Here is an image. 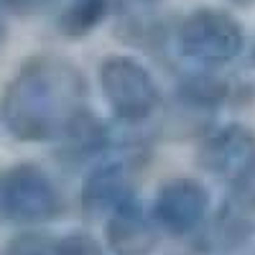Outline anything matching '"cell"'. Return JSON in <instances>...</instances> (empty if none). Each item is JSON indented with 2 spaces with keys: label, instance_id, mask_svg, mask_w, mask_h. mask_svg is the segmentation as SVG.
Segmentation results:
<instances>
[{
  "label": "cell",
  "instance_id": "cell-4",
  "mask_svg": "<svg viewBox=\"0 0 255 255\" xmlns=\"http://www.w3.org/2000/svg\"><path fill=\"white\" fill-rule=\"evenodd\" d=\"M100 82L113 110L128 120L145 118L158 102L156 82L133 59H108L100 69Z\"/></svg>",
  "mask_w": 255,
  "mask_h": 255
},
{
  "label": "cell",
  "instance_id": "cell-7",
  "mask_svg": "<svg viewBox=\"0 0 255 255\" xmlns=\"http://www.w3.org/2000/svg\"><path fill=\"white\" fill-rule=\"evenodd\" d=\"M108 243L118 255H148L156 248V230L143 215L123 209L108 225Z\"/></svg>",
  "mask_w": 255,
  "mask_h": 255
},
{
  "label": "cell",
  "instance_id": "cell-11",
  "mask_svg": "<svg viewBox=\"0 0 255 255\" xmlns=\"http://www.w3.org/2000/svg\"><path fill=\"white\" fill-rule=\"evenodd\" d=\"M189 97H194L199 102H215V100H222L225 95V84L217 82V79H194V82H189V87H186Z\"/></svg>",
  "mask_w": 255,
  "mask_h": 255
},
{
  "label": "cell",
  "instance_id": "cell-10",
  "mask_svg": "<svg viewBox=\"0 0 255 255\" xmlns=\"http://www.w3.org/2000/svg\"><path fill=\"white\" fill-rule=\"evenodd\" d=\"M56 255H102V250L90 235H69L56 243Z\"/></svg>",
  "mask_w": 255,
  "mask_h": 255
},
{
  "label": "cell",
  "instance_id": "cell-8",
  "mask_svg": "<svg viewBox=\"0 0 255 255\" xmlns=\"http://www.w3.org/2000/svg\"><path fill=\"white\" fill-rule=\"evenodd\" d=\"M105 10H108V0H72L59 18V28H64L69 36H84L105 18Z\"/></svg>",
  "mask_w": 255,
  "mask_h": 255
},
{
  "label": "cell",
  "instance_id": "cell-2",
  "mask_svg": "<svg viewBox=\"0 0 255 255\" xmlns=\"http://www.w3.org/2000/svg\"><path fill=\"white\" fill-rule=\"evenodd\" d=\"M61 209L54 184L33 166H13L0 174V220L44 222Z\"/></svg>",
  "mask_w": 255,
  "mask_h": 255
},
{
  "label": "cell",
  "instance_id": "cell-14",
  "mask_svg": "<svg viewBox=\"0 0 255 255\" xmlns=\"http://www.w3.org/2000/svg\"><path fill=\"white\" fill-rule=\"evenodd\" d=\"M232 3H238V5H245V3H250V0H232Z\"/></svg>",
  "mask_w": 255,
  "mask_h": 255
},
{
  "label": "cell",
  "instance_id": "cell-9",
  "mask_svg": "<svg viewBox=\"0 0 255 255\" xmlns=\"http://www.w3.org/2000/svg\"><path fill=\"white\" fill-rule=\"evenodd\" d=\"M3 255H56V243L46 235H20L15 238Z\"/></svg>",
  "mask_w": 255,
  "mask_h": 255
},
{
  "label": "cell",
  "instance_id": "cell-13",
  "mask_svg": "<svg viewBox=\"0 0 255 255\" xmlns=\"http://www.w3.org/2000/svg\"><path fill=\"white\" fill-rule=\"evenodd\" d=\"M5 44V20H3V15H0V46Z\"/></svg>",
  "mask_w": 255,
  "mask_h": 255
},
{
  "label": "cell",
  "instance_id": "cell-5",
  "mask_svg": "<svg viewBox=\"0 0 255 255\" xmlns=\"http://www.w3.org/2000/svg\"><path fill=\"white\" fill-rule=\"evenodd\" d=\"M207 191L191 179L168 181L156 199V217L171 232H186L204 217Z\"/></svg>",
  "mask_w": 255,
  "mask_h": 255
},
{
  "label": "cell",
  "instance_id": "cell-12",
  "mask_svg": "<svg viewBox=\"0 0 255 255\" xmlns=\"http://www.w3.org/2000/svg\"><path fill=\"white\" fill-rule=\"evenodd\" d=\"M56 0H0V10L13 15H36L51 8Z\"/></svg>",
  "mask_w": 255,
  "mask_h": 255
},
{
  "label": "cell",
  "instance_id": "cell-3",
  "mask_svg": "<svg viewBox=\"0 0 255 255\" xmlns=\"http://www.w3.org/2000/svg\"><path fill=\"white\" fill-rule=\"evenodd\" d=\"M179 46L202 64H225L240 54L243 33L235 20L220 10H197L181 23Z\"/></svg>",
  "mask_w": 255,
  "mask_h": 255
},
{
  "label": "cell",
  "instance_id": "cell-1",
  "mask_svg": "<svg viewBox=\"0 0 255 255\" xmlns=\"http://www.w3.org/2000/svg\"><path fill=\"white\" fill-rule=\"evenodd\" d=\"M82 95V77L67 61L33 59L8 84L3 123L20 140L54 138L79 118Z\"/></svg>",
  "mask_w": 255,
  "mask_h": 255
},
{
  "label": "cell",
  "instance_id": "cell-6",
  "mask_svg": "<svg viewBox=\"0 0 255 255\" xmlns=\"http://www.w3.org/2000/svg\"><path fill=\"white\" fill-rule=\"evenodd\" d=\"M253 151H255V145H253V138L248 130H243V128H225V130H220L204 145L202 161L207 168H212L217 174L238 176L243 168L248 174Z\"/></svg>",
  "mask_w": 255,
  "mask_h": 255
}]
</instances>
